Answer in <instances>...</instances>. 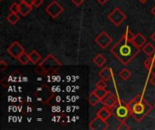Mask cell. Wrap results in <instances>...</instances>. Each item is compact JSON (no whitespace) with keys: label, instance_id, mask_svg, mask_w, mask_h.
Listing matches in <instances>:
<instances>
[{"label":"cell","instance_id":"30bf717a","mask_svg":"<svg viewBox=\"0 0 155 130\" xmlns=\"http://www.w3.org/2000/svg\"><path fill=\"white\" fill-rule=\"evenodd\" d=\"M118 102H119L118 98H117L115 95H114L113 93L109 92V91H108V93L105 95V97L101 100V103H102L104 106H105V107H107L108 109H112Z\"/></svg>","mask_w":155,"mask_h":130},{"label":"cell","instance_id":"d6a6232c","mask_svg":"<svg viewBox=\"0 0 155 130\" xmlns=\"http://www.w3.org/2000/svg\"><path fill=\"white\" fill-rule=\"evenodd\" d=\"M100 5H104V4H106L109 0H96Z\"/></svg>","mask_w":155,"mask_h":130},{"label":"cell","instance_id":"52a82bcc","mask_svg":"<svg viewBox=\"0 0 155 130\" xmlns=\"http://www.w3.org/2000/svg\"><path fill=\"white\" fill-rule=\"evenodd\" d=\"M94 42L96 43V44H98L99 47H101L102 49H106L113 42V38L104 31H103L100 34H98L95 38H94Z\"/></svg>","mask_w":155,"mask_h":130},{"label":"cell","instance_id":"e0dca14e","mask_svg":"<svg viewBox=\"0 0 155 130\" xmlns=\"http://www.w3.org/2000/svg\"><path fill=\"white\" fill-rule=\"evenodd\" d=\"M88 102H89V104H90L91 106L95 107L97 104H99V103L101 102V99H100L94 91H92V92L90 93L89 97H88Z\"/></svg>","mask_w":155,"mask_h":130},{"label":"cell","instance_id":"3957f363","mask_svg":"<svg viewBox=\"0 0 155 130\" xmlns=\"http://www.w3.org/2000/svg\"><path fill=\"white\" fill-rule=\"evenodd\" d=\"M111 110L113 116L120 121H125L131 116V110L128 103H125L123 100H119V102Z\"/></svg>","mask_w":155,"mask_h":130},{"label":"cell","instance_id":"f1b7e54d","mask_svg":"<svg viewBox=\"0 0 155 130\" xmlns=\"http://www.w3.org/2000/svg\"><path fill=\"white\" fill-rule=\"evenodd\" d=\"M43 4V0H34L33 3V6H35V8H38L39 6H41Z\"/></svg>","mask_w":155,"mask_h":130},{"label":"cell","instance_id":"4fadbf2b","mask_svg":"<svg viewBox=\"0 0 155 130\" xmlns=\"http://www.w3.org/2000/svg\"><path fill=\"white\" fill-rule=\"evenodd\" d=\"M33 10V5H29L25 2L20 1L19 4V14L22 16H26Z\"/></svg>","mask_w":155,"mask_h":130},{"label":"cell","instance_id":"ba28073f","mask_svg":"<svg viewBox=\"0 0 155 130\" xmlns=\"http://www.w3.org/2000/svg\"><path fill=\"white\" fill-rule=\"evenodd\" d=\"M7 52L15 59H17L23 52H25V49L24 47L17 42V41H15L14 43H12L10 44L9 47H7L6 49Z\"/></svg>","mask_w":155,"mask_h":130},{"label":"cell","instance_id":"9a60e30c","mask_svg":"<svg viewBox=\"0 0 155 130\" xmlns=\"http://www.w3.org/2000/svg\"><path fill=\"white\" fill-rule=\"evenodd\" d=\"M106 58L103 55V54H101V53H99V54H97L94 58V60H93V62H94V63L97 66V67H102V66H104L105 63H106Z\"/></svg>","mask_w":155,"mask_h":130},{"label":"cell","instance_id":"9c48e42d","mask_svg":"<svg viewBox=\"0 0 155 130\" xmlns=\"http://www.w3.org/2000/svg\"><path fill=\"white\" fill-rule=\"evenodd\" d=\"M89 128L92 130H106L109 128V124L105 120H104L96 116L90 122Z\"/></svg>","mask_w":155,"mask_h":130},{"label":"cell","instance_id":"6da1fadb","mask_svg":"<svg viewBox=\"0 0 155 130\" xmlns=\"http://www.w3.org/2000/svg\"><path fill=\"white\" fill-rule=\"evenodd\" d=\"M139 51L140 49L135 46L133 41L127 40L124 35L111 49L112 53L124 65H128L139 53Z\"/></svg>","mask_w":155,"mask_h":130},{"label":"cell","instance_id":"74e56055","mask_svg":"<svg viewBox=\"0 0 155 130\" xmlns=\"http://www.w3.org/2000/svg\"><path fill=\"white\" fill-rule=\"evenodd\" d=\"M139 1H140L141 3H143V4H144V3H146V2H147L148 0H139Z\"/></svg>","mask_w":155,"mask_h":130},{"label":"cell","instance_id":"7402d4cb","mask_svg":"<svg viewBox=\"0 0 155 130\" xmlns=\"http://www.w3.org/2000/svg\"><path fill=\"white\" fill-rule=\"evenodd\" d=\"M155 62V54H153V56H149L148 57V59L144 62V67L148 70V71H150L151 70V68H152V66H153V64Z\"/></svg>","mask_w":155,"mask_h":130},{"label":"cell","instance_id":"44dd1931","mask_svg":"<svg viewBox=\"0 0 155 130\" xmlns=\"http://www.w3.org/2000/svg\"><path fill=\"white\" fill-rule=\"evenodd\" d=\"M119 76H120V78L122 79V80H124V81H128L130 78H131V76H132V73H131V71L128 70V69H123L120 72H119Z\"/></svg>","mask_w":155,"mask_h":130},{"label":"cell","instance_id":"484cf974","mask_svg":"<svg viewBox=\"0 0 155 130\" xmlns=\"http://www.w3.org/2000/svg\"><path fill=\"white\" fill-rule=\"evenodd\" d=\"M35 72L37 73V74H39V75H45V74H47V72H46V71H45V69L42 66V65H38L36 68H35Z\"/></svg>","mask_w":155,"mask_h":130},{"label":"cell","instance_id":"ffe728a7","mask_svg":"<svg viewBox=\"0 0 155 130\" xmlns=\"http://www.w3.org/2000/svg\"><path fill=\"white\" fill-rule=\"evenodd\" d=\"M18 62L22 64V65H26L29 62H30V58H29V54H27L25 52H23L18 58H17Z\"/></svg>","mask_w":155,"mask_h":130},{"label":"cell","instance_id":"7a4b0ae2","mask_svg":"<svg viewBox=\"0 0 155 130\" xmlns=\"http://www.w3.org/2000/svg\"><path fill=\"white\" fill-rule=\"evenodd\" d=\"M127 103L131 110V116L138 122H141L153 109V106L144 100L142 94H137Z\"/></svg>","mask_w":155,"mask_h":130},{"label":"cell","instance_id":"1f68e13d","mask_svg":"<svg viewBox=\"0 0 155 130\" xmlns=\"http://www.w3.org/2000/svg\"><path fill=\"white\" fill-rule=\"evenodd\" d=\"M150 82H151V84L155 88V75L152 76V78L150 79Z\"/></svg>","mask_w":155,"mask_h":130},{"label":"cell","instance_id":"5b68a950","mask_svg":"<svg viewBox=\"0 0 155 130\" xmlns=\"http://www.w3.org/2000/svg\"><path fill=\"white\" fill-rule=\"evenodd\" d=\"M108 20L115 26H120L127 18V15L118 7H114V10L108 14Z\"/></svg>","mask_w":155,"mask_h":130},{"label":"cell","instance_id":"7c38bea8","mask_svg":"<svg viewBox=\"0 0 155 130\" xmlns=\"http://www.w3.org/2000/svg\"><path fill=\"white\" fill-rule=\"evenodd\" d=\"M133 43L135 44L136 47L141 49V48H143L147 43V39L143 35V33H136L134 35V37L133 39Z\"/></svg>","mask_w":155,"mask_h":130},{"label":"cell","instance_id":"f35d334b","mask_svg":"<svg viewBox=\"0 0 155 130\" xmlns=\"http://www.w3.org/2000/svg\"><path fill=\"white\" fill-rule=\"evenodd\" d=\"M0 1H3V0H0Z\"/></svg>","mask_w":155,"mask_h":130},{"label":"cell","instance_id":"d6986e66","mask_svg":"<svg viewBox=\"0 0 155 130\" xmlns=\"http://www.w3.org/2000/svg\"><path fill=\"white\" fill-rule=\"evenodd\" d=\"M20 17L17 14H14V13H10L7 16H6V21L11 24H15L18 21H19Z\"/></svg>","mask_w":155,"mask_h":130},{"label":"cell","instance_id":"4316f807","mask_svg":"<svg viewBox=\"0 0 155 130\" xmlns=\"http://www.w3.org/2000/svg\"><path fill=\"white\" fill-rule=\"evenodd\" d=\"M116 129L117 130H130L131 129V128L125 123V121H121V123H120V125L116 128Z\"/></svg>","mask_w":155,"mask_h":130},{"label":"cell","instance_id":"d4e9b609","mask_svg":"<svg viewBox=\"0 0 155 130\" xmlns=\"http://www.w3.org/2000/svg\"><path fill=\"white\" fill-rule=\"evenodd\" d=\"M134 33L129 29V27H127V29H126V31H125V33H124V36L127 39V40H129V41H133V39H134Z\"/></svg>","mask_w":155,"mask_h":130},{"label":"cell","instance_id":"2e32d148","mask_svg":"<svg viewBox=\"0 0 155 130\" xmlns=\"http://www.w3.org/2000/svg\"><path fill=\"white\" fill-rule=\"evenodd\" d=\"M143 52L149 57V56H153L155 54V47L154 45H153L151 43H147L143 48Z\"/></svg>","mask_w":155,"mask_h":130},{"label":"cell","instance_id":"d590c367","mask_svg":"<svg viewBox=\"0 0 155 130\" xmlns=\"http://www.w3.org/2000/svg\"><path fill=\"white\" fill-rule=\"evenodd\" d=\"M151 13L153 14V16L155 17V5H153V8L151 9Z\"/></svg>","mask_w":155,"mask_h":130},{"label":"cell","instance_id":"8fae6325","mask_svg":"<svg viewBox=\"0 0 155 130\" xmlns=\"http://www.w3.org/2000/svg\"><path fill=\"white\" fill-rule=\"evenodd\" d=\"M96 116L99 117L100 119H102L107 121V120L113 116V113H112V110H111L110 109H108L107 107L104 106V107H102V108L97 111Z\"/></svg>","mask_w":155,"mask_h":130},{"label":"cell","instance_id":"5bb4252c","mask_svg":"<svg viewBox=\"0 0 155 130\" xmlns=\"http://www.w3.org/2000/svg\"><path fill=\"white\" fill-rule=\"evenodd\" d=\"M98 75L100 76L101 79L104 80V81H110L113 78V71L111 68L109 67H104L98 73Z\"/></svg>","mask_w":155,"mask_h":130},{"label":"cell","instance_id":"f546056e","mask_svg":"<svg viewBox=\"0 0 155 130\" xmlns=\"http://www.w3.org/2000/svg\"><path fill=\"white\" fill-rule=\"evenodd\" d=\"M84 0H72V3L75 5V6H80V5H82L83 4H84Z\"/></svg>","mask_w":155,"mask_h":130},{"label":"cell","instance_id":"4dcf8cb0","mask_svg":"<svg viewBox=\"0 0 155 130\" xmlns=\"http://www.w3.org/2000/svg\"><path fill=\"white\" fill-rule=\"evenodd\" d=\"M149 72H150V74H151V75H155V62H154V63L153 64V66H152L151 70L149 71Z\"/></svg>","mask_w":155,"mask_h":130},{"label":"cell","instance_id":"603a6c76","mask_svg":"<svg viewBox=\"0 0 155 130\" xmlns=\"http://www.w3.org/2000/svg\"><path fill=\"white\" fill-rule=\"evenodd\" d=\"M94 92L101 99V100L105 97V95L108 93V91L105 90V89H102V88H96L94 90Z\"/></svg>","mask_w":155,"mask_h":130},{"label":"cell","instance_id":"ac0fdd59","mask_svg":"<svg viewBox=\"0 0 155 130\" xmlns=\"http://www.w3.org/2000/svg\"><path fill=\"white\" fill-rule=\"evenodd\" d=\"M29 58H30V62L33 63V64H36V63H38L39 62H40V60H41V55H40V53L37 52V51H35V50H33L32 52H30V53H29Z\"/></svg>","mask_w":155,"mask_h":130},{"label":"cell","instance_id":"836d02e7","mask_svg":"<svg viewBox=\"0 0 155 130\" xmlns=\"http://www.w3.org/2000/svg\"><path fill=\"white\" fill-rule=\"evenodd\" d=\"M20 1L25 2V3H27V4H29V5H33V3H34V0H20Z\"/></svg>","mask_w":155,"mask_h":130},{"label":"cell","instance_id":"83f0119b","mask_svg":"<svg viewBox=\"0 0 155 130\" xmlns=\"http://www.w3.org/2000/svg\"><path fill=\"white\" fill-rule=\"evenodd\" d=\"M107 86V83H106V81L101 79V81H99L98 82H96L95 84V87L96 88H102V89H105Z\"/></svg>","mask_w":155,"mask_h":130},{"label":"cell","instance_id":"8d00e7d4","mask_svg":"<svg viewBox=\"0 0 155 130\" xmlns=\"http://www.w3.org/2000/svg\"><path fill=\"white\" fill-rule=\"evenodd\" d=\"M151 40H153V41L155 43V32L153 33V34H152V35H151Z\"/></svg>","mask_w":155,"mask_h":130},{"label":"cell","instance_id":"8992f818","mask_svg":"<svg viewBox=\"0 0 155 130\" xmlns=\"http://www.w3.org/2000/svg\"><path fill=\"white\" fill-rule=\"evenodd\" d=\"M45 12L54 19H56L63 12H64V7L55 0H53L46 7H45Z\"/></svg>","mask_w":155,"mask_h":130},{"label":"cell","instance_id":"cb8c5ba5","mask_svg":"<svg viewBox=\"0 0 155 130\" xmlns=\"http://www.w3.org/2000/svg\"><path fill=\"white\" fill-rule=\"evenodd\" d=\"M9 10H10V13L18 14L19 13V4L18 3H13L9 6Z\"/></svg>","mask_w":155,"mask_h":130},{"label":"cell","instance_id":"e575fe53","mask_svg":"<svg viewBox=\"0 0 155 130\" xmlns=\"http://www.w3.org/2000/svg\"><path fill=\"white\" fill-rule=\"evenodd\" d=\"M1 65L3 66V68H5V67H7V66H8V65H7V63H5L3 60L1 61Z\"/></svg>","mask_w":155,"mask_h":130},{"label":"cell","instance_id":"ab89813d","mask_svg":"<svg viewBox=\"0 0 155 130\" xmlns=\"http://www.w3.org/2000/svg\"><path fill=\"white\" fill-rule=\"evenodd\" d=\"M154 108H155V104H154Z\"/></svg>","mask_w":155,"mask_h":130},{"label":"cell","instance_id":"277c9868","mask_svg":"<svg viewBox=\"0 0 155 130\" xmlns=\"http://www.w3.org/2000/svg\"><path fill=\"white\" fill-rule=\"evenodd\" d=\"M39 64L42 65L45 69L47 73H49L50 71L51 72H55L58 68L63 66L62 62H59L52 53H49Z\"/></svg>","mask_w":155,"mask_h":130}]
</instances>
